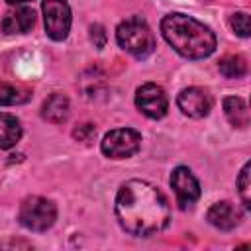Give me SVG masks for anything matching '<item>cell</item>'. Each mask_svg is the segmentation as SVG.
<instances>
[{
    "label": "cell",
    "instance_id": "6da1fadb",
    "mask_svg": "<svg viewBox=\"0 0 251 251\" xmlns=\"http://www.w3.org/2000/svg\"><path fill=\"white\" fill-rule=\"evenodd\" d=\"M116 218L131 235L149 237L163 231L171 222L165 194L147 180H127L116 194Z\"/></svg>",
    "mask_w": 251,
    "mask_h": 251
},
{
    "label": "cell",
    "instance_id": "7a4b0ae2",
    "mask_svg": "<svg viewBox=\"0 0 251 251\" xmlns=\"http://www.w3.org/2000/svg\"><path fill=\"white\" fill-rule=\"evenodd\" d=\"M161 33L165 41L186 59H204L216 49V35L212 29L180 12L169 14L161 20Z\"/></svg>",
    "mask_w": 251,
    "mask_h": 251
},
{
    "label": "cell",
    "instance_id": "3957f363",
    "mask_svg": "<svg viewBox=\"0 0 251 251\" xmlns=\"http://www.w3.org/2000/svg\"><path fill=\"white\" fill-rule=\"evenodd\" d=\"M116 39L124 51L131 53L137 59H145L155 51V35L147 22L139 16L124 20L116 27Z\"/></svg>",
    "mask_w": 251,
    "mask_h": 251
},
{
    "label": "cell",
    "instance_id": "277c9868",
    "mask_svg": "<svg viewBox=\"0 0 251 251\" xmlns=\"http://www.w3.org/2000/svg\"><path fill=\"white\" fill-rule=\"evenodd\" d=\"M20 224L31 231H47L57 220V206L43 196H27L20 206Z\"/></svg>",
    "mask_w": 251,
    "mask_h": 251
},
{
    "label": "cell",
    "instance_id": "5b68a950",
    "mask_svg": "<svg viewBox=\"0 0 251 251\" xmlns=\"http://www.w3.org/2000/svg\"><path fill=\"white\" fill-rule=\"evenodd\" d=\"M141 147V133L131 127H118L104 135L100 149L110 159H127Z\"/></svg>",
    "mask_w": 251,
    "mask_h": 251
},
{
    "label": "cell",
    "instance_id": "8992f818",
    "mask_svg": "<svg viewBox=\"0 0 251 251\" xmlns=\"http://www.w3.org/2000/svg\"><path fill=\"white\" fill-rule=\"evenodd\" d=\"M43 10V22H45V31L53 41H63L67 39L71 31V8L67 0H43L41 2Z\"/></svg>",
    "mask_w": 251,
    "mask_h": 251
},
{
    "label": "cell",
    "instance_id": "52a82bcc",
    "mask_svg": "<svg viewBox=\"0 0 251 251\" xmlns=\"http://www.w3.org/2000/svg\"><path fill=\"white\" fill-rule=\"evenodd\" d=\"M135 106L147 118L161 120V118H165V114L169 110V98H167L165 90L159 84L147 82V84H141L137 88V92H135Z\"/></svg>",
    "mask_w": 251,
    "mask_h": 251
},
{
    "label": "cell",
    "instance_id": "ba28073f",
    "mask_svg": "<svg viewBox=\"0 0 251 251\" xmlns=\"http://www.w3.org/2000/svg\"><path fill=\"white\" fill-rule=\"evenodd\" d=\"M171 186L176 194V202L182 210L190 208L200 198V184L188 167H176L171 173Z\"/></svg>",
    "mask_w": 251,
    "mask_h": 251
},
{
    "label": "cell",
    "instance_id": "9c48e42d",
    "mask_svg": "<svg viewBox=\"0 0 251 251\" xmlns=\"http://www.w3.org/2000/svg\"><path fill=\"white\" fill-rule=\"evenodd\" d=\"M176 104L184 116L196 118V120L208 116V112L212 110V98L200 86H188L180 90V94L176 96Z\"/></svg>",
    "mask_w": 251,
    "mask_h": 251
},
{
    "label": "cell",
    "instance_id": "30bf717a",
    "mask_svg": "<svg viewBox=\"0 0 251 251\" xmlns=\"http://www.w3.org/2000/svg\"><path fill=\"white\" fill-rule=\"evenodd\" d=\"M206 220L214 227H218L222 231H229V229H233V227H237L241 224L243 212L235 204L224 200V202H216V204L210 206V210L206 214Z\"/></svg>",
    "mask_w": 251,
    "mask_h": 251
},
{
    "label": "cell",
    "instance_id": "8fae6325",
    "mask_svg": "<svg viewBox=\"0 0 251 251\" xmlns=\"http://www.w3.org/2000/svg\"><path fill=\"white\" fill-rule=\"evenodd\" d=\"M35 24V12L27 6L24 8H16L12 12H8L2 20V31L6 35H14V33H27Z\"/></svg>",
    "mask_w": 251,
    "mask_h": 251
},
{
    "label": "cell",
    "instance_id": "7c38bea8",
    "mask_svg": "<svg viewBox=\"0 0 251 251\" xmlns=\"http://www.w3.org/2000/svg\"><path fill=\"white\" fill-rule=\"evenodd\" d=\"M69 110H71V104H69V98L65 94H51L43 106H41V116L43 120L51 122V124H63L67 118H69Z\"/></svg>",
    "mask_w": 251,
    "mask_h": 251
},
{
    "label": "cell",
    "instance_id": "4fadbf2b",
    "mask_svg": "<svg viewBox=\"0 0 251 251\" xmlns=\"http://www.w3.org/2000/svg\"><path fill=\"white\" fill-rule=\"evenodd\" d=\"M224 114L233 127L245 129L249 126V108L247 102L239 96H227L224 100Z\"/></svg>",
    "mask_w": 251,
    "mask_h": 251
},
{
    "label": "cell",
    "instance_id": "5bb4252c",
    "mask_svg": "<svg viewBox=\"0 0 251 251\" xmlns=\"http://www.w3.org/2000/svg\"><path fill=\"white\" fill-rule=\"evenodd\" d=\"M22 139L20 120L12 114L0 112V149H10Z\"/></svg>",
    "mask_w": 251,
    "mask_h": 251
},
{
    "label": "cell",
    "instance_id": "9a60e30c",
    "mask_svg": "<svg viewBox=\"0 0 251 251\" xmlns=\"http://www.w3.org/2000/svg\"><path fill=\"white\" fill-rule=\"evenodd\" d=\"M218 69L227 78H239V76H243L247 73V63H245V59L241 55H226L220 61Z\"/></svg>",
    "mask_w": 251,
    "mask_h": 251
},
{
    "label": "cell",
    "instance_id": "2e32d148",
    "mask_svg": "<svg viewBox=\"0 0 251 251\" xmlns=\"http://www.w3.org/2000/svg\"><path fill=\"white\" fill-rule=\"evenodd\" d=\"M29 92L22 86H14V84H2L0 86V104L4 106H16V104H24L29 100Z\"/></svg>",
    "mask_w": 251,
    "mask_h": 251
},
{
    "label": "cell",
    "instance_id": "e0dca14e",
    "mask_svg": "<svg viewBox=\"0 0 251 251\" xmlns=\"http://www.w3.org/2000/svg\"><path fill=\"white\" fill-rule=\"evenodd\" d=\"M237 186H239V196H241V202H243V208L249 210L251 208V182H249V163L243 165L239 176H237Z\"/></svg>",
    "mask_w": 251,
    "mask_h": 251
},
{
    "label": "cell",
    "instance_id": "ac0fdd59",
    "mask_svg": "<svg viewBox=\"0 0 251 251\" xmlns=\"http://www.w3.org/2000/svg\"><path fill=\"white\" fill-rule=\"evenodd\" d=\"M229 24H231V29L239 37H249V29L251 27H249V16H247V12H235L231 16Z\"/></svg>",
    "mask_w": 251,
    "mask_h": 251
},
{
    "label": "cell",
    "instance_id": "d6986e66",
    "mask_svg": "<svg viewBox=\"0 0 251 251\" xmlns=\"http://www.w3.org/2000/svg\"><path fill=\"white\" fill-rule=\"evenodd\" d=\"M73 137L76 141H82V143H90L94 137H96V127L92 124H80L78 127L73 129Z\"/></svg>",
    "mask_w": 251,
    "mask_h": 251
},
{
    "label": "cell",
    "instance_id": "ffe728a7",
    "mask_svg": "<svg viewBox=\"0 0 251 251\" xmlns=\"http://www.w3.org/2000/svg\"><path fill=\"white\" fill-rule=\"evenodd\" d=\"M90 39H92V43H94L98 49H102V47L106 45V31H104V27H102L100 24H94V25L90 27Z\"/></svg>",
    "mask_w": 251,
    "mask_h": 251
},
{
    "label": "cell",
    "instance_id": "44dd1931",
    "mask_svg": "<svg viewBox=\"0 0 251 251\" xmlns=\"http://www.w3.org/2000/svg\"><path fill=\"white\" fill-rule=\"evenodd\" d=\"M6 247H24V249H29V247H31V243H27V241H18V239L0 241V249H6Z\"/></svg>",
    "mask_w": 251,
    "mask_h": 251
},
{
    "label": "cell",
    "instance_id": "7402d4cb",
    "mask_svg": "<svg viewBox=\"0 0 251 251\" xmlns=\"http://www.w3.org/2000/svg\"><path fill=\"white\" fill-rule=\"evenodd\" d=\"M8 4H12V6H16V4H25V2H31V0H6Z\"/></svg>",
    "mask_w": 251,
    "mask_h": 251
}]
</instances>
